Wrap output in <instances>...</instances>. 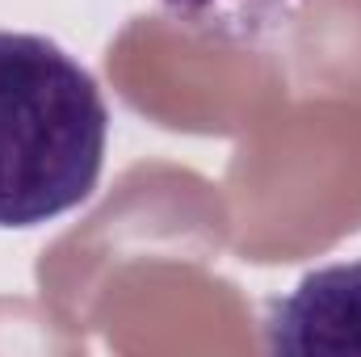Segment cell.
Masks as SVG:
<instances>
[{
  "label": "cell",
  "instance_id": "cell-1",
  "mask_svg": "<svg viewBox=\"0 0 361 357\" xmlns=\"http://www.w3.org/2000/svg\"><path fill=\"white\" fill-rule=\"evenodd\" d=\"M109 105L42 34L0 30V227H42L101 181Z\"/></svg>",
  "mask_w": 361,
  "mask_h": 357
},
{
  "label": "cell",
  "instance_id": "cell-2",
  "mask_svg": "<svg viewBox=\"0 0 361 357\" xmlns=\"http://www.w3.org/2000/svg\"><path fill=\"white\" fill-rule=\"evenodd\" d=\"M269 353L361 357V261L311 269L265 311Z\"/></svg>",
  "mask_w": 361,
  "mask_h": 357
},
{
  "label": "cell",
  "instance_id": "cell-3",
  "mask_svg": "<svg viewBox=\"0 0 361 357\" xmlns=\"http://www.w3.org/2000/svg\"><path fill=\"white\" fill-rule=\"evenodd\" d=\"M185 30L223 47H273L281 42L311 0H156Z\"/></svg>",
  "mask_w": 361,
  "mask_h": 357
}]
</instances>
